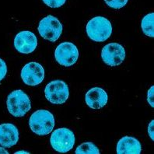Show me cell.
Masks as SVG:
<instances>
[{"instance_id":"7a4b0ae2","label":"cell","mask_w":154,"mask_h":154,"mask_svg":"<svg viewBox=\"0 0 154 154\" xmlns=\"http://www.w3.org/2000/svg\"><path fill=\"white\" fill-rule=\"evenodd\" d=\"M29 125L34 133L38 135H47L54 128L55 119L50 111L38 110L30 116Z\"/></svg>"},{"instance_id":"e0dca14e","label":"cell","mask_w":154,"mask_h":154,"mask_svg":"<svg viewBox=\"0 0 154 154\" xmlns=\"http://www.w3.org/2000/svg\"><path fill=\"white\" fill-rule=\"evenodd\" d=\"M66 0H43L45 5L51 8H58L65 4Z\"/></svg>"},{"instance_id":"30bf717a","label":"cell","mask_w":154,"mask_h":154,"mask_svg":"<svg viewBox=\"0 0 154 154\" xmlns=\"http://www.w3.org/2000/svg\"><path fill=\"white\" fill-rule=\"evenodd\" d=\"M14 47L22 54H30L38 47V39L34 33L28 30L21 31L16 35Z\"/></svg>"},{"instance_id":"7402d4cb","label":"cell","mask_w":154,"mask_h":154,"mask_svg":"<svg viewBox=\"0 0 154 154\" xmlns=\"http://www.w3.org/2000/svg\"><path fill=\"white\" fill-rule=\"evenodd\" d=\"M15 153L18 154V153H30L29 152H26V151H18V152H16Z\"/></svg>"},{"instance_id":"d6986e66","label":"cell","mask_w":154,"mask_h":154,"mask_svg":"<svg viewBox=\"0 0 154 154\" xmlns=\"http://www.w3.org/2000/svg\"><path fill=\"white\" fill-rule=\"evenodd\" d=\"M153 90H154V87L153 86H152V87H150V89L148 90V94H147V101H148V103H149V105H150L152 107H154Z\"/></svg>"},{"instance_id":"ac0fdd59","label":"cell","mask_w":154,"mask_h":154,"mask_svg":"<svg viewBox=\"0 0 154 154\" xmlns=\"http://www.w3.org/2000/svg\"><path fill=\"white\" fill-rule=\"evenodd\" d=\"M7 73V66H6V62L0 58V82L4 79Z\"/></svg>"},{"instance_id":"8992f818","label":"cell","mask_w":154,"mask_h":154,"mask_svg":"<svg viewBox=\"0 0 154 154\" xmlns=\"http://www.w3.org/2000/svg\"><path fill=\"white\" fill-rule=\"evenodd\" d=\"M46 99L54 104H62L69 97L68 85L62 80H54L46 86L45 90Z\"/></svg>"},{"instance_id":"ba28073f","label":"cell","mask_w":154,"mask_h":154,"mask_svg":"<svg viewBox=\"0 0 154 154\" xmlns=\"http://www.w3.org/2000/svg\"><path fill=\"white\" fill-rule=\"evenodd\" d=\"M125 50L119 43H109L103 48L101 58L103 62L109 66H118L124 62Z\"/></svg>"},{"instance_id":"2e32d148","label":"cell","mask_w":154,"mask_h":154,"mask_svg":"<svg viewBox=\"0 0 154 154\" xmlns=\"http://www.w3.org/2000/svg\"><path fill=\"white\" fill-rule=\"evenodd\" d=\"M104 2L109 7L118 10L124 7L128 2V0H104Z\"/></svg>"},{"instance_id":"5bb4252c","label":"cell","mask_w":154,"mask_h":154,"mask_svg":"<svg viewBox=\"0 0 154 154\" xmlns=\"http://www.w3.org/2000/svg\"><path fill=\"white\" fill-rule=\"evenodd\" d=\"M153 20L154 13H149L143 17L142 20L141 26L143 33L149 38L154 37V29H153Z\"/></svg>"},{"instance_id":"9a60e30c","label":"cell","mask_w":154,"mask_h":154,"mask_svg":"<svg viewBox=\"0 0 154 154\" xmlns=\"http://www.w3.org/2000/svg\"><path fill=\"white\" fill-rule=\"evenodd\" d=\"M75 152L76 154H99L100 150L96 145L90 142H87L79 145L75 149Z\"/></svg>"},{"instance_id":"ffe728a7","label":"cell","mask_w":154,"mask_h":154,"mask_svg":"<svg viewBox=\"0 0 154 154\" xmlns=\"http://www.w3.org/2000/svg\"><path fill=\"white\" fill-rule=\"evenodd\" d=\"M153 124H154V121H151V122L149 123L148 126V134L149 135V137L152 140L154 139V135H153Z\"/></svg>"},{"instance_id":"6da1fadb","label":"cell","mask_w":154,"mask_h":154,"mask_svg":"<svg viewBox=\"0 0 154 154\" xmlns=\"http://www.w3.org/2000/svg\"><path fill=\"white\" fill-rule=\"evenodd\" d=\"M87 34L94 42H105L112 34V25L105 17H94L87 23Z\"/></svg>"},{"instance_id":"8fae6325","label":"cell","mask_w":154,"mask_h":154,"mask_svg":"<svg viewBox=\"0 0 154 154\" xmlns=\"http://www.w3.org/2000/svg\"><path fill=\"white\" fill-rule=\"evenodd\" d=\"M19 140V131L14 125L4 123L0 125V146L10 148L15 146Z\"/></svg>"},{"instance_id":"9c48e42d","label":"cell","mask_w":154,"mask_h":154,"mask_svg":"<svg viewBox=\"0 0 154 154\" xmlns=\"http://www.w3.org/2000/svg\"><path fill=\"white\" fill-rule=\"evenodd\" d=\"M21 78L25 84L31 87L38 86L45 79V69L38 62H29L21 70Z\"/></svg>"},{"instance_id":"5b68a950","label":"cell","mask_w":154,"mask_h":154,"mask_svg":"<svg viewBox=\"0 0 154 154\" xmlns=\"http://www.w3.org/2000/svg\"><path fill=\"white\" fill-rule=\"evenodd\" d=\"M63 30L61 22L54 16L49 15L40 21L38 32L45 40L51 42H56Z\"/></svg>"},{"instance_id":"3957f363","label":"cell","mask_w":154,"mask_h":154,"mask_svg":"<svg viewBox=\"0 0 154 154\" xmlns=\"http://www.w3.org/2000/svg\"><path fill=\"white\" fill-rule=\"evenodd\" d=\"M9 112L13 116L20 118L24 116L31 108L30 100L23 90H14L9 94L6 100Z\"/></svg>"},{"instance_id":"52a82bcc","label":"cell","mask_w":154,"mask_h":154,"mask_svg":"<svg viewBox=\"0 0 154 154\" xmlns=\"http://www.w3.org/2000/svg\"><path fill=\"white\" fill-rule=\"evenodd\" d=\"M55 58L59 65L69 67L73 66L78 60L79 51L74 44L63 42L55 49Z\"/></svg>"},{"instance_id":"7c38bea8","label":"cell","mask_w":154,"mask_h":154,"mask_svg":"<svg viewBox=\"0 0 154 154\" xmlns=\"http://www.w3.org/2000/svg\"><path fill=\"white\" fill-rule=\"evenodd\" d=\"M107 94L100 87H94L87 91L85 100L87 106L92 109H100L107 103Z\"/></svg>"},{"instance_id":"4fadbf2b","label":"cell","mask_w":154,"mask_h":154,"mask_svg":"<svg viewBox=\"0 0 154 154\" xmlns=\"http://www.w3.org/2000/svg\"><path fill=\"white\" fill-rule=\"evenodd\" d=\"M116 149L118 154H139L141 153L142 146L135 138L125 136L119 141Z\"/></svg>"},{"instance_id":"44dd1931","label":"cell","mask_w":154,"mask_h":154,"mask_svg":"<svg viewBox=\"0 0 154 154\" xmlns=\"http://www.w3.org/2000/svg\"><path fill=\"white\" fill-rule=\"evenodd\" d=\"M0 153H6V154H8V153H9V152H8V151L6 150V149L2 148V147H0Z\"/></svg>"},{"instance_id":"277c9868","label":"cell","mask_w":154,"mask_h":154,"mask_svg":"<svg viewBox=\"0 0 154 154\" xmlns=\"http://www.w3.org/2000/svg\"><path fill=\"white\" fill-rule=\"evenodd\" d=\"M75 142V135L66 128H58L51 134L50 143L51 146L58 152H67L73 148Z\"/></svg>"}]
</instances>
